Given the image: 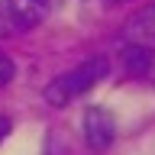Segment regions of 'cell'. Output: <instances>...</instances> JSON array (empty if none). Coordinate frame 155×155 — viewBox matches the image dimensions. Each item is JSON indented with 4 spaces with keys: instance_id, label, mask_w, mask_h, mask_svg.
Returning <instances> with one entry per match:
<instances>
[{
    "instance_id": "cell-1",
    "label": "cell",
    "mask_w": 155,
    "mask_h": 155,
    "mask_svg": "<svg viewBox=\"0 0 155 155\" xmlns=\"http://www.w3.org/2000/svg\"><path fill=\"white\" fill-rule=\"evenodd\" d=\"M107 74H110L107 55H91V58H84L81 65H74L71 71H65L61 78H55V81L45 87V100L52 107H65L68 100H74V97L87 94L91 87H97Z\"/></svg>"
},
{
    "instance_id": "cell-2",
    "label": "cell",
    "mask_w": 155,
    "mask_h": 155,
    "mask_svg": "<svg viewBox=\"0 0 155 155\" xmlns=\"http://www.w3.org/2000/svg\"><path fill=\"white\" fill-rule=\"evenodd\" d=\"M48 0H0V36H23L45 23Z\"/></svg>"
},
{
    "instance_id": "cell-3",
    "label": "cell",
    "mask_w": 155,
    "mask_h": 155,
    "mask_svg": "<svg viewBox=\"0 0 155 155\" xmlns=\"http://www.w3.org/2000/svg\"><path fill=\"white\" fill-rule=\"evenodd\" d=\"M81 136L94 152H107L116 139V116L107 107H87L81 120Z\"/></svg>"
},
{
    "instance_id": "cell-4",
    "label": "cell",
    "mask_w": 155,
    "mask_h": 155,
    "mask_svg": "<svg viewBox=\"0 0 155 155\" xmlns=\"http://www.w3.org/2000/svg\"><path fill=\"white\" fill-rule=\"evenodd\" d=\"M126 42L133 45H142V48H152L155 52V0L145 3L126 19V32H123Z\"/></svg>"
},
{
    "instance_id": "cell-5",
    "label": "cell",
    "mask_w": 155,
    "mask_h": 155,
    "mask_svg": "<svg viewBox=\"0 0 155 155\" xmlns=\"http://www.w3.org/2000/svg\"><path fill=\"white\" fill-rule=\"evenodd\" d=\"M155 65V52L152 48H142V45H133V42H126L123 45V68L126 74H145L149 68Z\"/></svg>"
},
{
    "instance_id": "cell-6",
    "label": "cell",
    "mask_w": 155,
    "mask_h": 155,
    "mask_svg": "<svg viewBox=\"0 0 155 155\" xmlns=\"http://www.w3.org/2000/svg\"><path fill=\"white\" fill-rule=\"evenodd\" d=\"M13 74H16V65H13L7 55H0V87H7L10 81H13Z\"/></svg>"
},
{
    "instance_id": "cell-7",
    "label": "cell",
    "mask_w": 155,
    "mask_h": 155,
    "mask_svg": "<svg viewBox=\"0 0 155 155\" xmlns=\"http://www.w3.org/2000/svg\"><path fill=\"white\" fill-rule=\"evenodd\" d=\"M13 133V120L10 116H0V145H3V139Z\"/></svg>"
},
{
    "instance_id": "cell-8",
    "label": "cell",
    "mask_w": 155,
    "mask_h": 155,
    "mask_svg": "<svg viewBox=\"0 0 155 155\" xmlns=\"http://www.w3.org/2000/svg\"><path fill=\"white\" fill-rule=\"evenodd\" d=\"M116 3H123V0H116Z\"/></svg>"
}]
</instances>
